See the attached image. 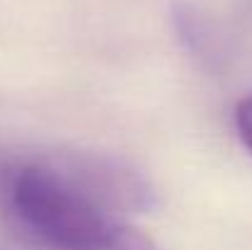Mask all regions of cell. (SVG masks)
<instances>
[{
  "instance_id": "1",
  "label": "cell",
  "mask_w": 252,
  "mask_h": 250,
  "mask_svg": "<svg viewBox=\"0 0 252 250\" xmlns=\"http://www.w3.org/2000/svg\"><path fill=\"white\" fill-rule=\"evenodd\" d=\"M152 206L140 174L113 160L69 155L0 162V211L34 241L57 250H155L120 214Z\"/></svg>"
},
{
  "instance_id": "2",
  "label": "cell",
  "mask_w": 252,
  "mask_h": 250,
  "mask_svg": "<svg viewBox=\"0 0 252 250\" xmlns=\"http://www.w3.org/2000/svg\"><path fill=\"white\" fill-rule=\"evenodd\" d=\"M235 128H238V135H240L243 145L252 155V93L240 98V103L235 108Z\"/></svg>"
}]
</instances>
